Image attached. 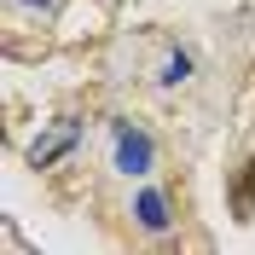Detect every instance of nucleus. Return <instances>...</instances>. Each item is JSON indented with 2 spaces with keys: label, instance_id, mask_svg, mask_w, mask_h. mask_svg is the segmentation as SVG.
<instances>
[{
  "label": "nucleus",
  "instance_id": "5",
  "mask_svg": "<svg viewBox=\"0 0 255 255\" xmlns=\"http://www.w3.org/2000/svg\"><path fill=\"white\" fill-rule=\"evenodd\" d=\"M186 76H191V58H186V52L162 64V81H168V87H174V81H186Z\"/></svg>",
  "mask_w": 255,
  "mask_h": 255
},
{
  "label": "nucleus",
  "instance_id": "6",
  "mask_svg": "<svg viewBox=\"0 0 255 255\" xmlns=\"http://www.w3.org/2000/svg\"><path fill=\"white\" fill-rule=\"evenodd\" d=\"M29 6H52V0H29Z\"/></svg>",
  "mask_w": 255,
  "mask_h": 255
},
{
  "label": "nucleus",
  "instance_id": "1",
  "mask_svg": "<svg viewBox=\"0 0 255 255\" xmlns=\"http://www.w3.org/2000/svg\"><path fill=\"white\" fill-rule=\"evenodd\" d=\"M151 162H157V145L145 128H116V168L122 174H151Z\"/></svg>",
  "mask_w": 255,
  "mask_h": 255
},
{
  "label": "nucleus",
  "instance_id": "3",
  "mask_svg": "<svg viewBox=\"0 0 255 255\" xmlns=\"http://www.w3.org/2000/svg\"><path fill=\"white\" fill-rule=\"evenodd\" d=\"M226 203H232V215H238V221H255V157L244 162L238 174H232V186H226Z\"/></svg>",
  "mask_w": 255,
  "mask_h": 255
},
{
  "label": "nucleus",
  "instance_id": "4",
  "mask_svg": "<svg viewBox=\"0 0 255 255\" xmlns=\"http://www.w3.org/2000/svg\"><path fill=\"white\" fill-rule=\"evenodd\" d=\"M133 221L145 232H168V197L162 191H139V203H133Z\"/></svg>",
  "mask_w": 255,
  "mask_h": 255
},
{
  "label": "nucleus",
  "instance_id": "2",
  "mask_svg": "<svg viewBox=\"0 0 255 255\" xmlns=\"http://www.w3.org/2000/svg\"><path fill=\"white\" fill-rule=\"evenodd\" d=\"M76 139H81V128H76V122H58V128H47V133H41V139L29 145V162H35V168H52V162H58L64 151H76Z\"/></svg>",
  "mask_w": 255,
  "mask_h": 255
}]
</instances>
